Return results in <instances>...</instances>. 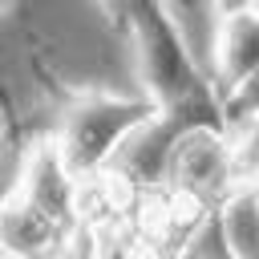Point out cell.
<instances>
[{
    "label": "cell",
    "instance_id": "obj_1",
    "mask_svg": "<svg viewBox=\"0 0 259 259\" xmlns=\"http://www.w3.org/2000/svg\"><path fill=\"white\" fill-rule=\"evenodd\" d=\"M130 24V57L142 85V97L154 109H214V93L202 85V77L190 69L166 12L158 4H134L125 8Z\"/></svg>",
    "mask_w": 259,
    "mask_h": 259
},
{
    "label": "cell",
    "instance_id": "obj_2",
    "mask_svg": "<svg viewBox=\"0 0 259 259\" xmlns=\"http://www.w3.org/2000/svg\"><path fill=\"white\" fill-rule=\"evenodd\" d=\"M154 113L146 97H113V93H81L65 105L57 130H53V150L73 182L97 174L109 154L121 146V138L142 125Z\"/></svg>",
    "mask_w": 259,
    "mask_h": 259
},
{
    "label": "cell",
    "instance_id": "obj_3",
    "mask_svg": "<svg viewBox=\"0 0 259 259\" xmlns=\"http://www.w3.org/2000/svg\"><path fill=\"white\" fill-rule=\"evenodd\" d=\"M158 194L190 202L198 210H214L231 194V150L223 125H190L174 138Z\"/></svg>",
    "mask_w": 259,
    "mask_h": 259
},
{
    "label": "cell",
    "instance_id": "obj_4",
    "mask_svg": "<svg viewBox=\"0 0 259 259\" xmlns=\"http://www.w3.org/2000/svg\"><path fill=\"white\" fill-rule=\"evenodd\" d=\"M73 178L65 174V166H61V158H57V150H53V142L45 138V142H36L28 154H24V162H20V182H16V198L20 202H28L36 214H45L53 227H61V231H69L73 227Z\"/></svg>",
    "mask_w": 259,
    "mask_h": 259
},
{
    "label": "cell",
    "instance_id": "obj_5",
    "mask_svg": "<svg viewBox=\"0 0 259 259\" xmlns=\"http://www.w3.org/2000/svg\"><path fill=\"white\" fill-rule=\"evenodd\" d=\"M259 65V4L219 8V36H214V73L210 93H227L243 73Z\"/></svg>",
    "mask_w": 259,
    "mask_h": 259
},
{
    "label": "cell",
    "instance_id": "obj_6",
    "mask_svg": "<svg viewBox=\"0 0 259 259\" xmlns=\"http://www.w3.org/2000/svg\"><path fill=\"white\" fill-rule=\"evenodd\" d=\"M61 235H65L61 227H53L45 214H36L16 194L0 202V259H40L57 251Z\"/></svg>",
    "mask_w": 259,
    "mask_h": 259
},
{
    "label": "cell",
    "instance_id": "obj_7",
    "mask_svg": "<svg viewBox=\"0 0 259 259\" xmlns=\"http://www.w3.org/2000/svg\"><path fill=\"white\" fill-rule=\"evenodd\" d=\"M210 231L231 259H259V198L251 186L231 190L210 210Z\"/></svg>",
    "mask_w": 259,
    "mask_h": 259
},
{
    "label": "cell",
    "instance_id": "obj_8",
    "mask_svg": "<svg viewBox=\"0 0 259 259\" xmlns=\"http://www.w3.org/2000/svg\"><path fill=\"white\" fill-rule=\"evenodd\" d=\"M227 150H231V190L255 186L259 182V117L227 130Z\"/></svg>",
    "mask_w": 259,
    "mask_h": 259
},
{
    "label": "cell",
    "instance_id": "obj_9",
    "mask_svg": "<svg viewBox=\"0 0 259 259\" xmlns=\"http://www.w3.org/2000/svg\"><path fill=\"white\" fill-rule=\"evenodd\" d=\"M214 101H219V121H223V130H235V125L259 117V65H255L251 73H243V77H239L227 93H219Z\"/></svg>",
    "mask_w": 259,
    "mask_h": 259
},
{
    "label": "cell",
    "instance_id": "obj_10",
    "mask_svg": "<svg viewBox=\"0 0 259 259\" xmlns=\"http://www.w3.org/2000/svg\"><path fill=\"white\" fill-rule=\"evenodd\" d=\"M202 239V247H190V255L186 259H231L223 247H219V239H214V231H210V223H206V231L198 235Z\"/></svg>",
    "mask_w": 259,
    "mask_h": 259
}]
</instances>
